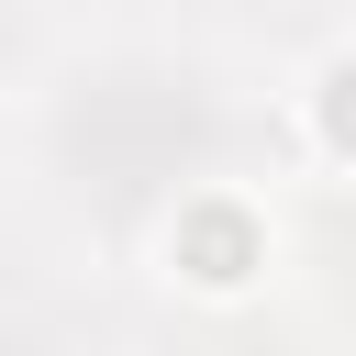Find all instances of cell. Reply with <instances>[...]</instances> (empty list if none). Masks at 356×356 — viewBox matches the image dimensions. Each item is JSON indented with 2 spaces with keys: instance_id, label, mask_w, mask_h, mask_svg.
I'll return each instance as SVG.
<instances>
[{
  "instance_id": "1",
  "label": "cell",
  "mask_w": 356,
  "mask_h": 356,
  "mask_svg": "<svg viewBox=\"0 0 356 356\" xmlns=\"http://www.w3.org/2000/svg\"><path fill=\"white\" fill-rule=\"evenodd\" d=\"M167 256H178L200 289H245V278L267 267V234H256V211H245V200H189Z\"/></svg>"
},
{
  "instance_id": "2",
  "label": "cell",
  "mask_w": 356,
  "mask_h": 356,
  "mask_svg": "<svg viewBox=\"0 0 356 356\" xmlns=\"http://www.w3.org/2000/svg\"><path fill=\"white\" fill-rule=\"evenodd\" d=\"M312 122H323V145H334V156H356V56H345V67H323Z\"/></svg>"
}]
</instances>
